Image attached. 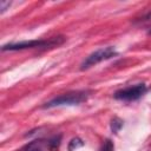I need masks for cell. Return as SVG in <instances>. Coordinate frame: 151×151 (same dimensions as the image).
Here are the masks:
<instances>
[{
    "label": "cell",
    "instance_id": "1",
    "mask_svg": "<svg viewBox=\"0 0 151 151\" xmlns=\"http://www.w3.org/2000/svg\"><path fill=\"white\" fill-rule=\"evenodd\" d=\"M52 38L50 40H29V41H21L15 44H8L2 46V51H19V50H26V48H34V47H47V46H58L64 41V39Z\"/></svg>",
    "mask_w": 151,
    "mask_h": 151
},
{
    "label": "cell",
    "instance_id": "2",
    "mask_svg": "<svg viewBox=\"0 0 151 151\" xmlns=\"http://www.w3.org/2000/svg\"><path fill=\"white\" fill-rule=\"evenodd\" d=\"M87 98V94L85 92H71L66 94H61L51 101L46 103L44 107H54V106H60V105H77L83 101H85Z\"/></svg>",
    "mask_w": 151,
    "mask_h": 151
},
{
    "label": "cell",
    "instance_id": "3",
    "mask_svg": "<svg viewBox=\"0 0 151 151\" xmlns=\"http://www.w3.org/2000/svg\"><path fill=\"white\" fill-rule=\"evenodd\" d=\"M116 51L113 50V47H105V48H100L94 51L93 53H91L81 64V70H86L90 68L91 66H94L99 63H101L103 60H107L110 58H112L113 55H116Z\"/></svg>",
    "mask_w": 151,
    "mask_h": 151
},
{
    "label": "cell",
    "instance_id": "4",
    "mask_svg": "<svg viewBox=\"0 0 151 151\" xmlns=\"http://www.w3.org/2000/svg\"><path fill=\"white\" fill-rule=\"evenodd\" d=\"M146 91V86L144 84H137L134 86H130L123 90H119L114 93V98L119 100H136L140 98Z\"/></svg>",
    "mask_w": 151,
    "mask_h": 151
},
{
    "label": "cell",
    "instance_id": "5",
    "mask_svg": "<svg viewBox=\"0 0 151 151\" xmlns=\"http://www.w3.org/2000/svg\"><path fill=\"white\" fill-rule=\"evenodd\" d=\"M84 145V142L80 139V138H73L71 142H70V145H68V150L70 151H73L78 147H81Z\"/></svg>",
    "mask_w": 151,
    "mask_h": 151
},
{
    "label": "cell",
    "instance_id": "6",
    "mask_svg": "<svg viewBox=\"0 0 151 151\" xmlns=\"http://www.w3.org/2000/svg\"><path fill=\"white\" fill-rule=\"evenodd\" d=\"M25 151H42L41 143L40 142H33V143H31L26 146Z\"/></svg>",
    "mask_w": 151,
    "mask_h": 151
},
{
    "label": "cell",
    "instance_id": "7",
    "mask_svg": "<svg viewBox=\"0 0 151 151\" xmlns=\"http://www.w3.org/2000/svg\"><path fill=\"white\" fill-rule=\"evenodd\" d=\"M123 126V123H122V120L120 119H118V118H114V119H112V123H111V129H112V131L113 132H117L120 127Z\"/></svg>",
    "mask_w": 151,
    "mask_h": 151
},
{
    "label": "cell",
    "instance_id": "8",
    "mask_svg": "<svg viewBox=\"0 0 151 151\" xmlns=\"http://www.w3.org/2000/svg\"><path fill=\"white\" fill-rule=\"evenodd\" d=\"M59 143H60V136L54 137L53 139H51V140L48 142V147H50L52 151H54V150H57V147H58Z\"/></svg>",
    "mask_w": 151,
    "mask_h": 151
},
{
    "label": "cell",
    "instance_id": "9",
    "mask_svg": "<svg viewBox=\"0 0 151 151\" xmlns=\"http://www.w3.org/2000/svg\"><path fill=\"white\" fill-rule=\"evenodd\" d=\"M101 151H113V144H112V142L107 139V140L104 143Z\"/></svg>",
    "mask_w": 151,
    "mask_h": 151
},
{
    "label": "cell",
    "instance_id": "10",
    "mask_svg": "<svg viewBox=\"0 0 151 151\" xmlns=\"http://www.w3.org/2000/svg\"><path fill=\"white\" fill-rule=\"evenodd\" d=\"M9 5H11V2H9V1H0L1 13H2V12H5V11H6V7H7V6H9Z\"/></svg>",
    "mask_w": 151,
    "mask_h": 151
}]
</instances>
